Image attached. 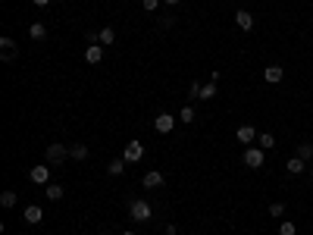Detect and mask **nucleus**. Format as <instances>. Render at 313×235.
Returning <instances> with one entry per match:
<instances>
[{"instance_id":"f257e3e1","label":"nucleus","mask_w":313,"mask_h":235,"mask_svg":"<svg viewBox=\"0 0 313 235\" xmlns=\"http://www.w3.org/2000/svg\"><path fill=\"white\" fill-rule=\"evenodd\" d=\"M66 157H69V145H60V141H54V145L44 147V160H47L50 166L66 163Z\"/></svg>"},{"instance_id":"f03ea898","label":"nucleus","mask_w":313,"mask_h":235,"mask_svg":"<svg viewBox=\"0 0 313 235\" xmlns=\"http://www.w3.org/2000/svg\"><path fill=\"white\" fill-rule=\"evenodd\" d=\"M129 216L135 223H147L150 216H154V207H150L147 201H132V204H129Z\"/></svg>"},{"instance_id":"7ed1b4c3","label":"nucleus","mask_w":313,"mask_h":235,"mask_svg":"<svg viewBox=\"0 0 313 235\" xmlns=\"http://www.w3.org/2000/svg\"><path fill=\"white\" fill-rule=\"evenodd\" d=\"M122 157H125V163H138V160H144V145L141 141H129L122 150Z\"/></svg>"},{"instance_id":"20e7f679","label":"nucleus","mask_w":313,"mask_h":235,"mask_svg":"<svg viewBox=\"0 0 313 235\" xmlns=\"http://www.w3.org/2000/svg\"><path fill=\"white\" fill-rule=\"evenodd\" d=\"M244 166L260 170L263 166V147H244Z\"/></svg>"},{"instance_id":"39448f33","label":"nucleus","mask_w":313,"mask_h":235,"mask_svg":"<svg viewBox=\"0 0 313 235\" xmlns=\"http://www.w3.org/2000/svg\"><path fill=\"white\" fill-rule=\"evenodd\" d=\"M141 185H144L147 191H154V188H163V173H160V170H147L144 176H141Z\"/></svg>"},{"instance_id":"423d86ee","label":"nucleus","mask_w":313,"mask_h":235,"mask_svg":"<svg viewBox=\"0 0 313 235\" xmlns=\"http://www.w3.org/2000/svg\"><path fill=\"white\" fill-rule=\"evenodd\" d=\"M175 122H179L175 116H169V113H160L157 119H154V129L160 132V135H169V132L175 129Z\"/></svg>"},{"instance_id":"0eeeda50","label":"nucleus","mask_w":313,"mask_h":235,"mask_svg":"<svg viewBox=\"0 0 313 235\" xmlns=\"http://www.w3.org/2000/svg\"><path fill=\"white\" fill-rule=\"evenodd\" d=\"M28 179L35 182V185H50V170L44 163H38V166H31L28 170Z\"/></svg>"},{"instance_id":"6e6552de","label":"nucleus","mask_w":313,"mask_h":235,"mask_svg":"<svg viewBox=\"0 0 313 235\" xmlns=\"http://www.w3.org/2000/svg\"><path fill=\"white\" fill-rule=\"evenodd\" d=\"M235 138H238L241 145H254V141H257V129H254V125H238Z\"/></svg>"},{"instance_id":"1a4fd4ad","label":"nucleus","mask_w":313,"mask_h":235,"mask_svg":"<svg viewBox=\"0 0 313 235\" xmlns=\"http://www.w3.org/2000/svg\"><path fill=\"white\" fill-rule=\"evenodd\" d=\"M85 60H88L91 66L104 63V47H100V44H88V50H85Z\"/></svg>"},{"instance_id":"9d476101","label":"nucleus","mask_w":313,"mask_h":235,"mask_svg":"<svg viewBox=\"0 0 313 235\" xmlns=\"http://www.w3.org/2000/svg\"><path fill=\"white\" fill-rule=\"evenodd\" d=\"M25 223H31V226H38L41 220H44V210H41V207L38 204H28V207H25Z\"/></svg>"},{"instance_id":"9b49d317","label":"nucleus","mask_w":313,"mask_h":235,"mask_svg":"<svg viewBox=\"0 0 313 235\" xmlns=\"http://www.w3.org/2000/svg\"><path fill=\"white\" fill-rule=\"evenodd\" d=\"M235 25H238L241 31H251L254 29V16L248 10H238V13H235Z\"/></svg>"},{"instance_id":"f8f14e48","label":"nucleus","mask_w":313,"mask_h":235,"mask_svg":"<svg viewBox=\"0 0 313 235\" xmlns=\"http://www.w3.org/2000/svg\"><path fill=\"white\" fill-rule=\"evenodd\" d=\"M282 75H285L282 66H266V69H263V79L269 82V85H279V82H282Z\"/></svg>"},{"instance_id":"ddd939ff","label":"nucleus","mask_w":313,"mask_h":235,"mask_svg":"<svg viewBox=\"0 0 313 235\" xmlns=\"http://www.w3.org/2000/svg\"><path fill=\"white\" fill-rule=\"evenodd\" d=\"M28 38H31V41H44V38H47V25H44V22H31Z\"/></svg>"},{"instance_id":"4468645a","label":"nucleus","mask_w":313,"mask_h":235,"mask_svg":"<svg viewBox=\"0 0 313 235\" xmlns=\"http://www.w3.org/2000/svg\"><path fill=\"white\" fill-rule=\"evenodd\" d=\"M285 170H288L291 176H301L304 170H307V160H301V157H291V160L285 163Z\"/></svg>"},{"instance_id":"2eb2a0df","label":"nucleus","mask_w":313,"mask_h":235,"mask_svg":"<svg viewBox=\"0 0 313 235\" xmlns=\"http://www.w3.org/2000/svg\"><path fill=\"white\" fill-rule=\"evenodd\" d=\"M44 195H47V201H63V185H57V182H50V185H44Z\"/></svg>"},{"instance_id":"dca6fc26","label":"nucleus","mask_w":313,"mask_h":235,"mask_svg":"<svg viewBox=\"0 0 313 235\" xmlns=\"http://www.w3.org/2000/svg\"><path fill=\"white\" fill-rule=\"evenodd\" d=\"M69 157L72 160H88V145H69Z\"/></svg>"},{"instance_id":"f3484780","label":"nucleus","mask_w":313,"mask_h":235,"mask_svg":"<svg viewBox=\"0 0 313 235\" xmlns=\"http://www.w3.org/2000/svg\"><path fill=\"white\" fill-rule=\"evenodd\" d=\"M107 173H110V176H122V173H125V157H116V160H110Z\"/></svg>"},{"instance_id":"a211bd4d","label":"nucleus","mask_w":313,"mask_h":235,"mask_svg":"<svg viewBox=\"0 0 313 235\" xmlns=\"http://www.w3.org/2000/svg\"><path fill=\"white\" fill-rule=\"evenodd\" d=\"M216 97V82H207L204 88H200V94H198V100H213Z\"/></svg>"},{"instance_id":"6ab92c4d","label":"nucleus","mask_w":313,"mask_h":235,"mask_svg":"<svg viewBox=\"0 0 313 235\" xmlns=\"http://www.w3.org/2000/svg\"><path fill=\"white\" fill-rule=\"evenodd\" d=\"M257 145L269 150V147H276V138H273V132H263V135H257Z\"/></svg>"},{"instance_id":"aec40b11","label":"nucleus","mask_w":313,"mask_h":235,"mask_svg":"<svg viewBox=\"0 0 313 235\" xmlns=\"http://www.w3.org/2000/svg\"><path fill=\"white\" fill-rule=\"evenodd\" d=\"M294 157H301V160H313V145H310V141L298 145V154H294Z\"/></svg>"},{"instance_id":"412c9836","label":"nucleus","mask_w":313,"mask_h":235,"mask_svg":"<svg viewBox=\"0 0 313 235\" xmlns=\"http://www.w3.org/2000/svg\"><path fill=\"white\" fill-rule=\"evenodd\" d=\"M97 38H100V44H113V41H116V31H113V29H100Z\"/></svg>"},{"instance_id":"4be33fe9","label":"nucleus","mask_w":313,"mask_h":235,"mask_svg":"<svg viewBox=\"0 0 313 235\" xmlns=\"http://www.w3.org/2000/svg\"><path fill=\"white\" fill-rule=\"evenodd\" d=\"M0 204H3L6 210H10V207H16V191H3V195H0Z\"/></svg>"},{"instance_id":"5701e85b","label":"nucleus","mask_w":313,"mask_h":235,"mask_svg":"<svg viewBox=\"0 0 313 235\" xmlns=\"http://www.w3.org/2000/svg\"><path fill=\"white\" fill-rule=\"evenodd\" d=\"M179 122H194V107H182V113H179Z\"/></svg>"},{"instance_id":"b1692460","label":"nucleus","mask_w":313,"mask_h":235,"mask_svg":"<svg viewBox=\"0 0 313 235\" xmlns=\"http://www.w3.org/2000/svg\"><path fill=\"white\" fill-rule=\"evenodd\" d=\"M298 229H294V223L291 220H282V226H279V235H294Z\"/></svg>"},{"instance_id":"393cba45","label":"nucleus","mask_w":313,"mask_h":235,"mask_svg":"<svg viewBox=\"0 0 313 235\" xmlns=\"http://www.w3.org/2000/svg\"><path fill=\"white\" fill-rule=\"evenodd\" d=\"M282 213H285V204L273 201V204H269V216H282Z\"/></svg>"},{"instance_id":"a878e982","label":"nucleus","mask_w":313,"mask_h":235,"mask_svg":"<svg viewBox=\"0 0 313 235\" xmlns=\"http://www.w3.org/2000/svg\"><path fill=\"white\" fill-rule=\"evenodd\" d=\"M0 50H16V41L10 35H3V38H0Z\"/></svg>"},{"instance_id":"bb28decb","label":"nucleus","mask_w":313,"mask_h":235,"mask_svg":"<svg viewBox=\"0 0 313 235\" xmlns=\"http://www.w3.org/2000/svg\"><path fill=\"white\" fill-rule=\"evenodd\" d=\"M200 88H204V85L194 79V82H191V88H188V94H191V97H198V94H200Z\"/></svg>"},{"instance_id":"cd10ccee","label":"nucleus","mask_w":313,"mask_h":235,"mask_svg":"<svg viewBox=\"0 0 313 235\" xmlns=\"http://www.w3.org/2000/svg\"><path fill=\"white\" fill-rule=\"evenodd\" d=\"M16 57H19L16 50H3V63H16Z\"/></svg>"},{"instance_id":"c85d7f7f","label":"nucleus","mask_w":313,"mask_h":235,"mask_svg":"<svg viewBox=\"0 0 313 235\" xmlns=\"http://www.w3.org/2000/svg\"><path fill=\"white\" fill-rule=\"evenodd\" d=\"M157 6H160V0H144V10H147V13H154Z\"/></svg>"},{"instance_id":"c756f323","label":"nucleus","mask_w":313,"mask_h":235,"mask_svg":"<svg viewBox=\"0 0 313 235\" xmlns=\"http://www.w3.org/2000/svg\"><path fill=\"white\" fill-rule=\"evenodd\" d=\"M31 3H35V6H47L50 0H31Z\"/></svg>"},{"instance_id":"7c9ffc66","label":"nucleus","mask_w":313,"mask_h":235,"mask_svg":"<svg viewBox=\"0 0 313 235\" xmlns=\"http://www.w3.org/2000/svg\"><path fill=\"white\" fill-rule=\"evenodd\" d=\"M163 3H179V0H163Z\"/></svg>"},{"instance_id":"2f4dec72","label":"nucleus","mask_w":313,"mask_h":235,"mask_svg":"<svg viewBox=\"0 0 313 235\" xmlns=\"http://www.w3.org/2000/svg\"><path fill=\"white\" fill-rule=\"evenodd\" d=\"M307 170H310V176H313V163H310V166H307Z\"/></svg>"},{"instance_id":"473e14b6","label":"nucleus","mask_w":313,"mask_h":235,"mask_svg":"<svg viewBox=\"0 0 313 235\" xmlns=\"http://www.w3.org/2000/svg\"><path fill=\"white\" fill-rule=\"evenodd\" d=\"M122 235H135V232H122Z\"/></svg>"},{"instance_id":"72a5a7b5","label":"nucleus","mask_w":313,"mask_h":235,"mask_svg":"<svg viewBox=\"0 0 313 235\" xmlns=\"http://www.w3.org/2000/svg\"><path fill=\"white\" fill-rule=\"evenodd\" d=\"M100 235H110V232H100Z\"/></svg>"}]
</instances>
